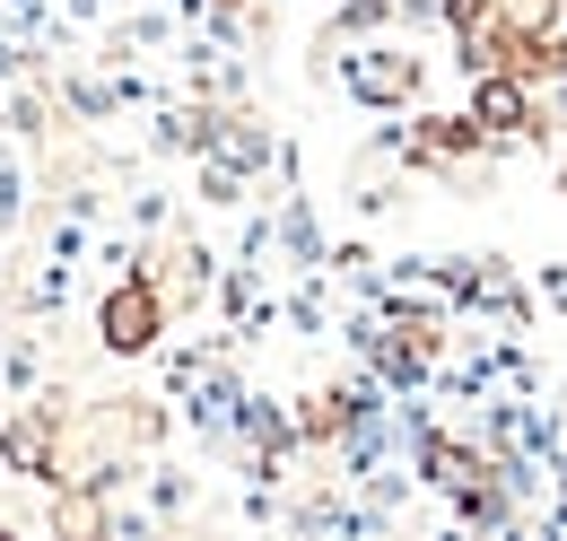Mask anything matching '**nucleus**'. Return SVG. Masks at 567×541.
<instances>
[{
  "label": "nucleus",
  "mask_w": 567,
  "mask_h": 541,
  "mask_svg": "<svg viewBox=\"0 0 567 541\" xmlns=\"http://www.w3.org/2000/svg\"><path fill=\"white\" fill-rule=\"evenodd\" d=\"M559 193H567V149H559Z\"/></svg>",
  "instance_id": "nucleus-13"
},
{
  "label": "nucleus",
  "mask_w": 567,
  "mask_h": 541,
  "mask_svg": "<svg viewBox=\"0 0 567 541\" xmlns=\"http://www.w3.org/2000/svg\"><path fill=\"white\" fill-rule=\"evenodd\" d=\"M402 157L427 166V175H472V166L489 157V140H481L472 114H420V123L402 132Z\"/></svg>",
  "instance_id": "nucleus-4"
},
{
  "label": "nucleus",
  "mask_w": 567,
  "mask_h": 541,
  "mask_svg": "<svg viewBox=\"0 0 567 541\" xmlns=\"http://www.w3.org/2000/svg\"><path fill=\"white\" fill-rule=\"evenodd\" d=\"M148 279H157V297L184 315V306H202V297H210V254H202V245H166V254L148 263Z\"/></svg>",
  "instance_id": "nucleus-7"
},
{
  "label": "nucleus",
  "mask_w": 567,
  "mask_h": 541,
  "mask_svg": "<svg viewBox=\"0 0 567 541\" xmlns=\"http://www.w3.org/2000/svg\"><path fill=\"white\" fill-rule=\"evenodd\" d=\"M114 516H105V498H87V480L62 489V507H53V533H105Z\"/></svg>",
  "instance_id": "nucleus-10"
},
{
  "label": "nucleus",
  "mask_w": 567,
  "mask_h": 541,
  "mask_svg": "<svg viewBox=\"0 0 567 541\" xmlns=\"http://www.w3.org/2000/svg\"><path fill=\"white\" fill-rule=\"evenodd\" d=\"M0 463L18 480H62V402H35L0 428Z\"/></svg>",
  "instance_id": "nucleus-5"
},
{
  "label": "nucleus",
  "mask_w": 567,
  "mask_h": 541,
  "mask_svg": "<svg viewBox=\"0 0 567 541\" xmlns=\"http://www.w3.org/2000/svg\"><path fill=\"white\" fill-rule=\"evenodd\" d=\"M497 455H481V446H463V437H445V428H420V480L427 489H472V480H489Z\"/></svg>",
  "instance_id": "nucleus-6"
},
{
  "label": "nucleus",
  "mask_w": 567,
  "mask_h": 541,
  "mask_svg": "<svg viewBox=\"0 0 567 541\" xmlns=\"http://www.w3.org/2000/svg\"><path fill=\"white\" fill-rule=\"evenodd\" d=\"M341 88H350L367 114H402V105H420L427 88V62L411 44H393V35H375V44H350L341 53Z\"/></svg>",
  "instance_id": "nucleus-2"
},
{
  "label": "nucleus",
  "mask_w": 567,
  "mask_h": 541,
  "mask_svg": "<svg viewBox=\"0 0 567 541\" xmlns=\"http://www.w3.org/2000/svg\"><path fill=\"white\" fill-rule=\"evenodd\" d=\"M489 149H515V140H542V88L515 79V70H481L472 79V105H463Z\"/></svg>",
  "instance_id": "nucleus-3"
},
{
  "label": "nucleus",
  "mask_w": 567,
  "mask_h": 541,
  "mask_svg": "<svg viewBox=\"0 0 567 541\" xmlns=\"http://www.w3.org/2000/svg\"><path fill=\"white\" fill-rule=\"evenodd\" d=\"M210 149L227 157V166H245V175H254V166H271V132H262L254 114H218V123H210Z\"/></svg>",
  "instance_id": "nucleus-8"
},
{
  "label": "nucleus",
  "mask_w": 567,
  "mask_h": 541,
  "mask_svg": "<svg viewBox=\"0 0 567 541\" xmlns=\"http://www.w3.org/2000/svg\"><path fill=\"white\" fill-rule=\"evenodd\" d=\"M280 236H288V254H297V263H323V236H315V210H306V202L280 210Z\"/></svg>",
  "instance_id": "nucleus-11"
},
{
  "label": "nucleus",
  "mask_w": 567,
  "mask_h": 541,
  "mask_svg": "<svg viewBox=\"0 0 567 541\" xmlns=\"http://www.w3.org/2000/svg\"><path fill=\"white\" fill-rule=\"evenodd\" d=\"M497 27L506 35H550V27H567V0H497Z\"/></svg>",
  "instance_id": "nucleus-9"
},
{
  "label": "nucleus",
  "mask_w": 567,
  "mask_h": 541,
  "mask_svg": "<svg viewBox=\"0 0 567 541\" xmlns=\"http://www.w3.org/2000/svg\"><path fill=\"white\" fill-rule=\"evenodd\" d=\"M542 297H550V306L567 315V263H550V270H542Z\"/></svg>",
  "instance_id": "nucleus-12"
},
{
  "label": "nucleus",
  "mask_w": 567,
  "mask_h": 541,
  "mask_svg": "<svg viewBox=\"0 0 567 541\" xmlns=\"http://www.w3.org/2000/svg\"><path fill=\"white\" fill-rule=\"evenodd\" d=\"M166 324H175V306L157 297L148 270H123V279L96 297V349H105V358H148V349L166 340Z\"/></svg>",
  "instance_id": "nucleus-1"
}]
</instances>
